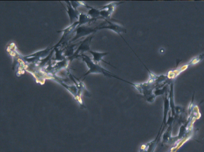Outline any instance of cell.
<instances>
[{"label":"cell","instance_id":"obj_1","mask_svg":"<svg viewBox=\"0 0 204 152\" xmlns=\"http://www.w3.org/2000/svg\"><path fill=\"white\" fill-rule=\"evenodd\" d=\"M89 52L90 53H91L92 54V55H93V57H94L93 59H94V62H95V63H97L99 62L100 61H102L104 62L105 63H106L109 64L108 63L106 62V61H104V60L102 59L103 57H104V56H105L107 55L108 54L107 53H97V52H92V51H89Z\"/></svg>","mask_w":204,"mask_h":152},{"label":"cell","instance_id":"obj_2","mask_svg":"<svg viewBox=\"0 0 204 152\" xmlns=\"http://www.w3.org/2000/svg\"><path fill=\"white\" fill-rule=\"evenodd\" d=\"M107 22L109 24V25L107 27H103V28H107V29H110L116 32H117L118 34H119L120 35H121V32H124V29L123 28L121 27L120 26L117 25L115 24H113L112 23H111L110 22H108L107 21ZM102 29V28H101Z\"/></svg>","mask_w":204,"mask_h":152},{"label":"cell","instance_id":"obj_3","mask_svg":"<svg viewBox=\"0 0 204 152\" xmlns=\"http://www.w3.org/2000/svg\"><path fill=\"white\" fill-rule=\"evenodd\" d=\"M68 10H69L68 11V13L69 14V15L70 17V22L71 23L72 18L74 19L75 17H76V18H77V14L76 13V10H74L73 8L71 7L70 5L69 7L68 6Z\"/></svg>","mask_w":204,"mask_h":152}]
</instances>
